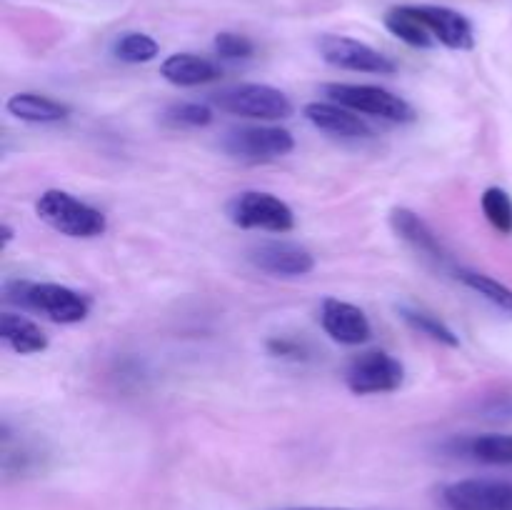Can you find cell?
Listing matches in <instances>:
<instances>
[{
    "instance_id": "cell-22",
    "label": "cell",
    "mask_w": 512,
    "mask_h": 510,
    "mask_svg": "<svg viewBox=\"0 0 512 510\" xmlns=\"http://www.w3.org/2000/svg\"><path fill=\"white\" fill-rule=\"evenodd\" d=\"M113 55L128 65L150 63V60H155L160 55V45L148 33H135L133 30V33H123L115 40Z\"/></svg>"
},
{
    "instance_id": "cell-13",
    "label": "cell",
    "mask_w": 512,
    "mask_h": 510,
    "mask_svg": "<svg viewBox=\"0 0 512 510\" xmlns=\"http://www.w3.org/2000/svg\"><path fill=\"white\" fill-rule=\"evenodd\" d=\"M305 118L320 133H328L340 140H365L373 138V128L360 118V113L333 103V100H315L305 105Z\"/></svg>"
},
{
    "instance_id": "cell-1",
    "label": "cell",
    "mask_w": 512,
    "mask_h": 510,
    "mask_svg": "<svg viewBox=\"0 0 512 510\" xmlns=\"http://www.w3.org/2000/svg\"><path fill=\"white\" fill-rule=\"evenodd\" d=\"M8 303L43 313L53 323L75 325L90 315V298L60 283H33V280H8L3 285Z\"/></svg>"
},
{
    "instance_id": "cell-16",
    "label": "cell",
    "mask_w": 512,
    "mask_h": 510,
    "mask_svg": "<svg viewBox=\"0 0 512 510\" xmlns=\"http://www.w3.org/2000/svg\"><path fill=\"white\" fill-rule=\"evenodd\" d=\"M5 110H8L15 120H23V123L33 125L60 123V120H65L70 115V105L60 103V100L55 98H48V95L43 93H30V90L10 95L8 103H5Z\"/></svg>"
},
{
    "instance_id": "cell-11",
    "label": "cell",
    "mask_w": 512,
    "mask_h": 510,
    "mask_svg": "<svg viewBox=\"0 0 512 510\" xmlns=\"http://www.w3.org/2000/svg\"><path fill=\"white\" fill-rule=\"evenodd\" d=\"M320 325L330 340L340 345H363L373 338V325L358 305L340 298H325L320 305Z\"/></svg>"
},
{
    "instance_id": "cell-20",
    "label": "cell",
    "mask_w": 512,
    "mask_h": 510,
    "mask_svg": "<svg viewBox=\"0 0 512 510\" xmlns=\"http://www.w3.org/2000/svg\"><path fill=\"white\" fill-rule=\"evenodd\" d=\"M398 313H400V318L410 325V328L418 330V333L425 335V338L435 340V343H440V345H448V348H460L458 333H455V330L450 328L443 318H438L435 313H430V310L418 308V305H410V303H400Z\"/></svg>"
},
{
    "instance_id": "cell-28",
    "label": "cell",
    "mask_w": 512,
    "mask_h": 510,
    "mask_svg": "<svg viewBox=\"0 0 512 510\" xmlns=\"http://www.w3.org/2000/svg\"><path fill=\"white\" fill-rule=\"evenodd\" d=\"M13 228H10V225L8 223H5L3 225V245H8L10 243V240H13Z\"/></svg>"
},
{
    "instance_id": "cell-6",
    "label": "cell",
    "mask_w": 512,
    "mask_h": 510,
    "mask_svg": "<svg viewBox=\"0 0 512 510\" xmlns=\"http://www.w3.org/2000/svg\"><path fill=\"white\" fill-rule=\"evenodd\" d=\"M220 148L243 163H273L293 153L295 138L278 125H240L223 135Z\"/></svg>"
},
{
    "instance_id": "cell-27",
    "label": "cell",
    "mask_w": 512,
    "mask_h": 510,
    "mask_svg": "<svg viewBox=\"0 0 512 510\" xmlns=\"http://www.w3.org/2000/svg\"><path fill=\"white\" fill-rule=\"evenodd\" d=\"M283 510H348V508H318V505H300V508H283Z\"/></svg>"
},
{
    "instance_id": "cell-25",
    "label": "cell",
    "mask_w": 512,
    "mask_h": 510,
    "mask_svg": "<svg viewBox=\"0 0 512 510\" xmlns=\"http://www.w3.org/2000/svg\"><path fill=\"white\" fill-rule=\"evenodd\" d=\"M215 55L223 60H248L253 58L255 43L248 38V35L230 33V30H223V33L215 35L213 40Z\"/></svg>"
},
{
    "instance_id": "cell-5",
    "label": "cell",
    "mask_w": 512,
    "mask_h": 510,
    "mask_svg": "<svg viewBox=\"0 0 512 510\" xmlns=\"http://www.w3.org/2000/svg\"><path fill=\"white\" fill-rule=\"evenodd\" d=\"M228 220L243 230L265 233H290L295 228V213L283 198L265 190H245L228 200Z\"/></svg>"
},
{
    "instance_id": "cell-19",
    "label": "cell",
    "mask_w": 512,
    "mask_h": 510,
    "mask_svg": "<svg viewBox=\"0 0 512 510\" xmlns=\"http://www.w3.org/2000/svg\"><path fill=\"white\" fill-rule=\"evenodd\" d=\"M453 275L465 285V288H470L473 293H478L480 298L488 300L493 308H498L500 313L510 315L512 318V288H508V285L500 283V280H495L493 275H485V273H480V270H473V268H463V265H455Z\"/></svg>"
},
{
    "instance_id": "cell-4",
    "label": "cell",
    "mask_w": 512,
    "mask_h": 510,
    "mask_svg": "<svg viewBox=\"0 0 512 510\" xmlns=\"http://www.w3.org/2000/svg\"><path fill=\"white\" fill-rule=\"evenodd\" d=\"M323 93L333 103L345 105L355 113L373 115V118L390 120V123H415V118H418L415 108L403 95H395L393 90H385L380 85L328 83L323 85Z\"/></svg>"
},
{
    "instance_id": "cell-10",
    "label": "cell",
    "mask_w": 512,
    "mask_h": 510,
    "mask_svg": "<svg viewBox=\"0 0 512 510\" xmlns=\"http://www.w3.org/2000/svg\"><path fill=\"white\" fill-rule=\"evenodd\" d=\"M248 260L255 268L275 278H303L315 270V255L303 245L288 243V240L255 245L248 253Z\"/></svg>"
},
{
    "instance_id": "cell-24",
    "label": "cell",
    "mask_w": 512,
    "mask_h": 510,
    "mask_svg": "<svg viewBox=\"0 0 512 510\" xmlns=\"http://www.w3.org/2000/svg\"><path fill=\"white\" fill-rule=\"evenodd\" d=\"M163 123L170 128H208L213 123V108L198 100H183L165 110Z\"/></svg>"
},
{
    "instance_id": "cell-12",
    "label": "cell",
    "mask_w": 512,
    "mask_h": 510,
    "mask_svg": "<svg viewBox=\"0 0 512 510\" xmlns=\"http://www.w3.org/2000/svg\"><path fill=\"white\" fill-rule=\"evenodd\" d=\"M390 225H393L395 233H398L410 248L423 253L425 258L433 260V263L440 265V268L455 270L453 258H450L448 248L443 245L440 235L435 233V230L430 228L418 213H413L410 208H393L390 210Z\"/></svg>"
},
{
    "instance_id": "cell-18",
    "label": "cell",
    "mask_w": 512,
    "mask_h": 510,
    "mask_svg": "<svg viewBox=\"0 0 512 510\" xmlns=\"http://www.w3.org/2000/svg\"><path fill=\"white\" fill-rule=\"evenodd\" d=\"M383 23L390 35L403 40V43L410 45V48L428 50L438 45V40L433 38V33H430V30L425 28L423 20L418 18L413 5H395V8H390L388 13L383 15Z\"/></svg>"
},
{
    "instance_id": "cell-3",
    "label": "cell",
    "mask_w": 512,
    "mask_h": 510,
    "mask_svg": "<svg viewBox=\"0 0 512 510\" xmlns=\"http://www.w3.org/2000/svg\"><path fill=\"white\" fill-rule=\"evenodd\" d=\"M213 105L223 113L240 115L248 120H285L293 115V100L280 88L268 83H238L218 90L213 95Z\"/></svg>"
},
{
    "instance_id": "cell-7",
    "label": "cell",
    "mask_w": 512,
    "mask_h": 510,
    "mask_svg": "<svg viewBox=\"0 0 512 510\" xmlns=\"http://www.w3.org/2000/svg\"><path fill=\"white\" fill-rule=\"evenodd\" d=\"M405 380V365L385 350H368L350 360L345 385L353 395L395 393Z\"/></svg>"
},
{
    "instance_id": "cell-17",
    "label": "cell",
    "mask_w": 512,
    "mask_h": 510,
    "mask_svg": "<svg viewBox=\"0 0 512 510\" xmlns=\"http://www.w3.org/2000/svg\"><path fill=\"white\" fill-rule=\"evenodd\" d=\"M0 340L18 355H35L48 350L50 340L38 323L18 313L0 315Z\"/></svg>"
},
{
    "instance_id": "cell-2",
    "label": "cell",
    "mask_w": 512,
    "mask_h": 510,
    "mask_svg": "<svg viewBox=\"0 0 512 510\" xmlns=\"http://www.w3.org/2000/svg\"><path fill=\"white\" fill-rule=\"evenodd\" d=\"M35 215L55 233L73 240L100 238L108 230V218L93 205L83 203L65 190L50 188L35 200Z\"/></svg>"
},
{
    "instance_id": "cell-23",
    "label": "cell",
    "mask_w": 512,
    "mask_h": 510,
    "mask_svg": "<svg viewBox=\"0 0 512 510\" xmlns=\"http://www.w3.org/2000/svg\"><path fill=\"white\" fill-rule=\"evenodd\" d=\"M480 208L500 235H512V198L508 190L498 185L485 188V193L480 195Z\"/></svg>"
},
{
    "instance_id": "cell-21",
    "label": "cell",
    "mask_w": 512,
    "mask_h": 510,
    "mask_svg": "<svg viewBox=\"0 0 512 510\" xmlns=\"http://www.w3.org/2000/svg\"><path fill=\"white\" fill-rule=\"evenodd\" d=\"M460 450L478 463L512 465V435L508 433L475 435V438L463 440Z\"/></svg>"
},
{
    "instance_id": "cell-9",
    "label": "cell",
    "mask_w": 512,
    "mask_h": 510,
    "mask_svg": "<svg viewBox=\"0 0 512 510\" xmlns=\"http://www.w3.org/2000/svg\"><path fill=\"white\" fill-rule=\"evenodd\" d=\"M443 510H512V483L495 478H465L440 488Z\"/></svg>"
},
{
    "instance_id": "cell-8",
    "label": "cell",
    "mask_w": 512,
    "mask_h": 510,
    "mask_svg": "<svg viewBox=\"0 0 512 510\" xmlns=\"http://www.w3.org/2000/svg\"><path fill=\"white\" fill-rule=\"evenodd\" d=\"M318 50L325 63L340 70H353V73L370 75H393L398 70V63L390 55L380 53V50L363 43V40L348 38V35H320Z\"/></svg>"
},
{
    "instance_id": "cell-15",
    "label": "cell",
    "mask_w": 512,
    "mask_h": 510,
    "mask_svg": "<svg viewBox=\"0 0 512 510\" xmlns=\"http://www.w3.org/2000/svg\"><path fill=\"white\" fill-rule=\"evenodd\" d=\"M160 75L175 88H198L223 75V70L210 58L195 53H173L160 63Z\"/></svg>"
},
{
    "instance_id": "cell-26",
    "label": "cell",
    "mask_w": 512,
    "mask_h": 510,
    "mask_svg": "<svg viewBox=\"0 0 512 510\" xmlns=\"http://www.w3.org/2000/svg\"><path fill=\"white\" fill-rule=\"evenodd\" d=\"M268 350L275 355V358H290V360L303 358V345H300L298 340H290V338H270Z\"/></svg>"
},
{
    "instance_id": "cell-14",
    "label": "cell",
    "mask_w": 512,
    "mask_h": 510,
    "mask_svg": "<svg viewBox=\"0 0 512 510\" xmlns=\"http://www.w3.org/2000/svg\"><path fill=\"white\" fill-rule=\"evenodd\" d=\"M418 18L423 20L425 28L433 33L440 45L450 50H473L475 48V30L473 23L463 13L445 5H413Z\"/></svg>"
}]
</instances>
